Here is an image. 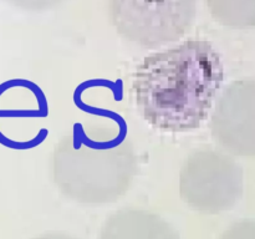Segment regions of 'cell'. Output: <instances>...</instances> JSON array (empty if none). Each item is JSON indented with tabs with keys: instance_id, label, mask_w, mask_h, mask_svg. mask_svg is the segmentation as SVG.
<instances>
[{
	"instance_id": "obj_6",
	"label": "cell",
	"mask_w": 255,
	"mask_h": 239,
	"mask_svg": "<svg viewBox=\"0 0 255 239\" xmlns=\"http://www.w3.org/2000/svg\"><path fill=\"white\" fill-rule=\"evenodd\" d=\"M100 239H181L163 217L148 209L121 208L105 221Z\"/></svg>"
},
{
	"instance_id": "obj_2",
	"label": "cell",
	"mask_w": 255,
	"mask_h": 239,
	"mask_svg": "<svg viewBox=\"0 0 255 239\" xmlns=\"http://www.w3.org/2000/svg\"><path fill=\"white\" fill-rule=\"evenodd\" d=\"M131 139L119 128L76 123L54 146L50 172L55 187L81 204L115 203L138 174Z\"/></svg>"
},
{
	"instance_id": "obj_9",
	"label": "cell",
	"mask_w": 255,
	"mask_h": 239,
	"mask_svg": "<svg viewBox=\"0 0 255 239\" xmlns=\"http://www.w3.org/2000/svg\"><path fill=\"white\" fill-rule=\"evenodd\" d=\"M20 10L29 12H44L59 6L64 0H4Z\"/></svg>"
},
{
	"instance_id": "obj_10",
	"label": "cell",
	"mask_w": 255,
	"mask_h": 239,
	"mask_svg": "<svg viewBox=\"0 0 255 239\" xmlns=\"http://www.w3.org/2000/svg\"><path fill=\"white\" fill-rule=\"evenodd\" d=\"M31 239H77L75 237L70 236L67 233H62V232H47V233H42L40 236L34 237Z\"/></svg>"
},
{
	"instance_id": "obj_1",
	"label": "cell",
	"mask_w": 255,
	"mask_h": 239,
	"mask_svg": "<svg viewBox=\"0 0 255 239\" xmlns=\"http://www.w3.org/2000/svg\"><path fill=\"white\" fill-rule=\"evenodd\" d=\"M223 79L213 45L187 39L147 55L134 70L131 89L137 111L152 128L187 133L208 120Z\"/></svg>"
},
{
	"instance_id": "obj_8",
	"label": "cell",
	"mask_w": 255,
	"mask_h": 239,
	"mask_svg": "<svg viewBox=\"0 0 255 239\" xmlns=\"http://www.w3.org/2000/svg\"><path fill=\"white\" fill-rule=\"evenodd\" d=\"M219 239H255V219H242L231 224Z\"/></svg>"
},
{
	"instance_id": "obj_5",
	"label": "cell",
	"mask_w": 255,
	"mask_h": 239,
	"mask_svg": "<svg viewBox=\"0 0 255 239\" xmlns=\"http://www.w3.org/2000/svg\"><path fill=\"white\" fill-rule=\"evenodd\" d=\"M209 129L223 151L255 157V79L236 80L222 91L211 111Z\"/></svg>"
},
{
	"instance_id": "obj_4",
	"label": "cell",
	"mask_w": 255,
	"mask_h": 239,
	"mask_svg": "<svg viewBox=\"0 0 255 239\" xmlns=\"http://www.w3.org/2000/svg\"><path fill=\"white\" fill-rule=\"evenodd\" d=\"M179 196L206 214L229 211L243 193V169L228 152L211 146L193 149L179 171Z\"/></svg>"
},
{
	"instance_id": "obj_3",
	"label": "cell",
	"mask_w": 255,
	"mask_h": 239,
	"mask_svg": "<svg viewBox=\"0 0 255 239\" xmlns=\"http://www.w3.org/2000/svg\"><path fill=\"white\" fill-rule=\"evenodd\" d=\"M109 16L117 34L144 49L183 39L197 17V0H109Z\"/></svg>"
},
{
	"instance_id": "obj_7",
	"label": "cell",
	"mask_w": 255,
	"mask_h": 239,
	"mask_svg": "<svg viewBox=\"0 0 255 239\" xmlns=\"http://www.w3.org/2000/svg\"><path fill=\"white\" fill-rule=\"evenodd\" d=\"M214 21L231 29L255 27V0H206Z\"/></svg>"
}]
</instances>
